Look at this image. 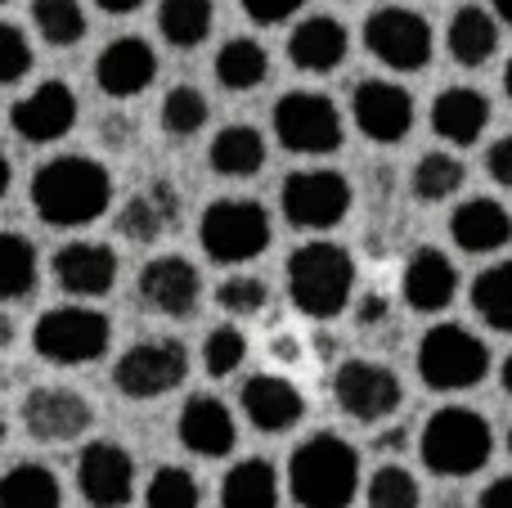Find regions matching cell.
I'll return each mask as SVG.
<instances>
[{"instance_id": "1", "label": "cell", "mask_w": 512, "mask_h": 508, "mask_svg": "<svg viewBox=\"0 0 512 508\" xmlns=\"http://www.w3.org/2000/svg\"><path fill=\"white\" fill-rule=\"evenodd\" d=\"M108 203H113V176L95 158H86V153L50 158L32 176L36 216L45 225H59V230H77V225L99 221L108 212Z\"/></svg>"}, {"instance_id": "2", "label": "cell", "mask_w": 512, "mask_h": 508, "mask_svg": "<svg viewBox=\"0 0 512 508\" xmlns=\"http://www.w3.org/2000/svg\"><path fill=\"white\" fill-rule=\"evenodd\" d=\"M288 491L301 508H351L360 491V455L351 441L319 432L288 459Z\"/></svg>"}, {"instance_id": "3", "label": "cell", "mask_w": 512, "mask_h": 508, "mask_svg": "<svg viewBox=\"0 0 512 508\" xmlns=\"http://www.w3.org/2000/svg\"><path fill=\"white\" fill-rule=\"evenodd\" d=\"M288 293L292 306L310 320H333L351 306L355 261L337 243H301L288 257Z\"/></svg>"}, {"instance_id": "4", "label": "cell", "mask_w": 512, "mask_h": 508, "mask_svg": "<svg viewBox=\"0 0 512 508\" xmlns=\"http://www.w3.org/2000/svg\"><path fill=\"white\" fill-rule=\"evenodd\" d=\"M418 450H423L427 473L472 477L495 455V432H490V423L481 419L477 410H468V405H445V410H436L432 419H427Z\"/></svg>"}, {"instance_id": "5", "label": "cell", "mask_w": 512, "mask_h": 508, "mask_svg": "<svg viewBox=\"0 0 512 508\" xmlns=\"http://www.w3.org/2000/svg\"><path fill=\"white\" fill-rule=\"evenodd\" d=\"M490 374V351L463 324H436L418 342V378L432 392H468Z\"/></svg>"}, {"instance_id": "6", "label": "cell", "mask_w": 512, "mask_h": 508, "mask_svg": "<svg viewBox=\"0 0 512 508\" xmlns=\"http://www.w3.org/2000/svg\"><path fill=\"white\" fill-rule=\"evenodd\" d=\"M198 243L221 266H243V261L261 257L270 248V216L252 198H221L203 212Z\"/></svg>"}, {"instance_id": "7", "label": "cell", "mask_w": 512, "mask_h": 508, "mask_svg": "<svg viewBox=\"0 0 512 508\" xmlns=\"http://www.w3.org/2000/svg\"><path fill=\"white\" fill-rule=\"evenodd\" d=\"M108 338H113L108 315L90 311V306H54L32 329L36 356L50 365H90L108 351Z\"/></svg>"}, {"instance_id": "8", "label": "cell", "mask_w": 512, "mask_h": 508, "mask_svg": "<svg viewBox=\"0 0 512 508\" xmlns=\"http://www.w3.org/2000/svg\"><path fill=\"white\" fill-rule=\"evenodd\" d=\"M274 135L288 153H333L342 144V113L319 90H292L274 104Z\"/></svg>"}, {"instance_id": "9", "label": "cell", "mask_w": 512, "mask_h": 508, "mask_svg": "<svg viewBox=\"0 0 512 508\" xmlns=\"http://www.w3.org/2000/svg\"><path fill=\"white\" fill-rule=\"evenodd\" d=\"M189 374V351L176 338H153V342H135L122 351V360L113 365V383L122 396L131 401H153L167 396L171 387H180Z\"/></svg>"}, {"instance_id": "10", "label": "cell", "mask_w": 512, "mask_h": 508, "mask_svg": "<svg viewBox=\"0 0 512 508\" xmlns=\"http://www.w3.org/2000/svg\"><path fill=\"white\" fill-rule=\"evenodd\" d=\"M364 45L378 63L396 72H418L432 63V23L414 9H400V5H387L378 14H369L364 23Z\"/></svg>"}, {"instance_id": "11", "label": "cell", "mask_w": 512, "mask_h": 508, "mask_svg": "<svg viewBox=\"0 0 512 508\" xmlns=\"http://www.w3.org/2000/svg\"><path fill=\"white\" fill-rule=\"evenodd\" d=\"M279 203L297 230H333L351 212V185L337 171H292Z\"/></svg>"}, {"instance_id": "12", "label": "cell", "mask_w": 512, "mask_h": 508, "mask_svg": "<svg viewBox=\"0 0 512 508\" xmlns=\"http://www.w3.org/2000/svg\"><path fill=\"white\" fill-rule=\"evenodd\" d=\"M333 396H337V405H342V414H351V419H360V423H378L400 410L405 387H400V378L391 374L387 365H378V360H346L333 374Z\"/></svg>"}, {"instance_id": "13", "label": "cell", "mask_w": 512, "mask_h": 508, "mask_svg": "<svg viewBox=\"0 0 512 508\" xmlns=\"http://www.w3.org/2000/svg\"><path fill=\"white\" fill-rule=\"evenodd\" d=\"M77 486L90 508H126L135 495V459L117 441H90L77 459Z\"/></svg>"}, {"instance_id": "14", "label": "cell", "mask_w": 512, "mask_h": 508, "mask_svg": "<svg viewBox=\"0 0 512 508\" xmlns=\"http://www.w3.org/2000/svg\"><path fill=\"white\" fill-rule=\"evenodd\" d=\"M355 126L378 144H396L414 131V95L396 81H360L351 99Z\"/></svg>"}, {"instance_id": "15", "label": "cell", "mask_w": 512, "mask_h": 508, "mask_svg": "<svg viewBox=\"0 0 512 508\" xmlns=\"http://www.w3.org/2000/svg\"><path fill=\"white\" fill-rule=\"evenodd\" d=\"M90 401L81 392H68V387H36L23 401V428L32 432L36 441L54 446V441H77L90 432Z\"/></svg>"}, {"instance_id": "16", "label": "cell", "mask_w": 512, "mask_h": 508, "mask_svg": "<svg viewBox=\"0 0 512 508\" xmlns=\"http://www.w3.org/2000/svg\"><path fill=\"white\" fill-rule=\"evenodd\" d=\"M9 122L23 140L32 144H54L77 126V95L63 81H41L32 95H23L9 108Z\"/></svg>"}, {"instance_id": "17", "label": "cell", "mask_w": 512, "mask_h": 508, "mask_svg": "<svg viewBox=\"0 0 512 508\" xmlns=\"http://www.w3.org/2000/svg\"><path fill=\"white\" fill-rule=\"evenodd\" d=\"M140 297L149 311L158 315H189L203 297V279H198V266L185 257H158L140 270Z\"/></svg>"}, {"instance_id": "18", "label": "cell", "mask_w": 512, "mask_h": 508, "mask_svg": "<svg viewBox=\"0 0 512 508\" xmlns=\"http://www.w3.org/2000/svg\"><path fill=\"white\" fill-rule=\"evenodd\" d=\"M153 77H158V54H153L149 41H140V36H117V41L95 59L99 90L113 99L140 95V90H149Z\"/></svg>"}, {"instance_id": "19", "label": "cell", "mask_w": 512, "mask_h": 508, "mask_svg": "<svg viewBox=\"0 0 512 508\" xmlns=\"http://www.w3.org/2000/svg\"><path fill=\"white\" fill-rule=\"evenodd\" d=\"M54 279L72 297H104L117 284V257L104 243H68L54 252Z\"/></svg>"}, {"instance_id": "20", "label": "cell", "mask_w": 512, "mask_h": 508, "mask_svg": "<svg viewBox=\"0 0 512 508\" xmlns=\"http://www.w3.org/2000/svg\"><path fill=\"white\" fill-rule=\"evenodd\" d=\"M176 225H180V198L167 180H149V185L135 189L122 203V212H117V230L131 243H153L167 230H176Z\"/></svg>"}, {"instance_id": "21", "label": "cell", "mask_w": 512, "mask_h": 508, "mask_svg": "<svg viewBox=\"0 0 512 508\" xmlns=\"http://www.w3.org/2000/svg\"><path fill=\"white\" fill-rule=\"evenodd\" d=\"M180 446L194 450V455L203 459H221L234 450V441H239V428H234V414L225 410L216 396H194V401H185V410H180Z\"/></svg>"}, {"instance_id": "22", "label": "cell", "mask_w": 512, "mask_h": 508, "mask_svg": "<svg viewBox=\"0 0 512 508\" xmlns=\"http://www.w3.org/2000/svg\"><path fill=\"white\" fill-rule=\"evenodd\" d=\"M400 288H405V302L414 306V311L432 315L454 302V293H459V270H454V261L445 257L441 248H418L414 257H409Z\"/></svg>"}, {"instance_id": "23", "label": "cell", "mask_w": 512, "mask_h": 508, "mask_svg": "<svg viewBox=\"0 0 512 508\" xmlns=\"http://www.w3.org/2000/svg\"><path fill=\"white\" fill-rule=\"evenodd\" d=\"M450 239L463 252H499L512 243V216L495 198H468L450 216Z\"/></svg>"}, {"instance_id": "24", "label": "cell", "mask_w": 512, "mask_h": 508, "mask_svg": "<svg viewBox=\"0 0 512 508\" xmlns=\"http://www.w3.org/2000/svg\"><path fill=\"white\" fill-rule=\"evenodd\" d=\"M243 414H248L252 428L261 432H288L292 423L306 414V401L301 392L279 374H256L243 387Z\"/></svg>"}, {"instance_id": "25", "label": "cell", "mask_w": 512, "mask_h": 508, "mask_svg": "<svg viewBox=\"0 0 512 508\" xmlns=\"http://www.w3.org/2000/svg\"><path fill=\"white\" fill-rule=\"evenodd\" d=\"M490 126V99L472 86H450L432 104V131L450 144H477Z\"/></svg>"}, {"instance_id": "26", "label": "cell", "mask_w": 512, "mask_h": 508, "mask_svg": "<svg viewBox=\"0 0 512 508\" xmlns=\"http://www.w3.org/2000/svg\"><path fill=\"white\" fill-rule=\"evenodd\" d=\"M346 45H351L346 27L328 14H315L306 23H297V32L288 41V59L306 72H333L346 59Z\"/></svg>"}, {"instance_id": "27", "label": "cell", "mask_w": 512, "mask_h": 508, "mask_svg": "<svg viewBox=\"0 0 512 508\" xmlns=\"http://www.w3.org/2000/svg\"><path fill=\"white\" fill-rule=\"evenodd\" d=\"M445 45H450V54L463 68H481L499 50V23L481 5H463L445 27Z\"/></svg>"}, {"instance_id": "28", "label": "cell", "mask_w": 512, "mask_h": 508, "mask_svg": "<svg viewBox=\"0 0 512 508\" xmlns=\"http://www.w3.org/2000/svg\"><path fill=\"white\" fill-rule=\"evenodd\" d=\"M207 158H212L216 176H256V171L265 167V140L256 126L234 122L212 140Z\"/></svg>"}, {"instance_id": "29", "label": "cell", "mask_w": 512, "mask_h": 508, "mask_svg": "<svg viewBox=\"0 0 512 508\" xmlns=\"http://www.w3.org/2000/svg\"><path fill=\"white\" fill-rule=\"evenodd\" d=\"M225 508H279V473L265 459H243L225 473L221 486Z\"/></svg>"}, {"instance_id": "30", "label": "cell", "mask_w": 512, "mask_h": 508, "mask_svg": "<svg viewBox=\"0 0 512 508\" xmlns=\"http://www.w3.org/2000/svg\"><path fill=\"white\" fill-rule=\"evenodd\" d=\"M0 508H63L59 477L41 464H14L0 477Z\"/></svg>"}, {"instance_id": "31", "label": "cell", "mask_w": 512, "mask_h": 508, "mask_svg": "<svg viewBox=\"0 0 512 508\" xmlns=\"http://www.w3.org/2000/svg\"><path fill=\"white\" fill-rule=\"evenodd\" d=\"M472 311L495 333H512V261H495L472 279Z\"/></svg>"}, {"instance_id": "32", "label": "cell", "mask_w": 512, "mask_h": 508, "mask_svg": "<svg viewBox=\"0 0 512 508\" xmlns=\"http://www.w3.org/2000/svg\"><path fill=\"white\" fill-rule=\"evenodd\" d=\"M212 0H162L158 9V32L167 36L176 50H194V45L207 41L212 32Z\"/></svg>"}, {"instance_id": "33", "label": "cell", "mask_w": 512, "mask_h": 508, "mask_svg": "<svg viewBox=\"0 0 512 508\" xmlns=\"http://www.w3.org/2000/svg\"><path fill=\"white\" fill-rule=\"evenodd\" d=\"M265 72H270V54L261 50L256 41L248 36H239V41H225L221 54H216V81H221L225 90H256L265 81Z\"/></svg>"}, {"instance_id": "34", "label": "cell", "mask_w": 512, "mask_h": 508, "mask_svg": "<svg viewBox=\"0 0 512 508\" xmlns=\"http://www.w3.org/2000/svg\"><path fill=\"white\" fill-rule=\"evenodd\" d=\"M36 288V248L14 230H0V302H18Z\"/></svg>"}, {"instance_id": "35", "label": "cell", "mask_w": 512, "mask_h": 508, "mask_svg": "<svg viewBox=\"0 0 512 508\" xmlns=\"http://www.w3.org/2000/svg\"><path fill=\"white\" fill-rule=\"evenodd\" d=\"M463 180H468V167H463L454 153H427V158L414 162L409 185H414V198H423V203H441V198L459 194Z\"/></svg>"}, {"instance_id": "36", "label": "cell", "mask_w": 512, "mask_h": 508, "mask_svg": "<svg viewBox=\"0 0 512 508\" xmlns=\"http://www.w3.org/2000/svg\"><path fill=\"white\" fill-rule=\"evenodd\" d=\"M32 23L36 32L45 36L50 45H77L86 36V14H81L77 0H36L32 5Z\"/></svg>"}, {"instance_id": "37", "label": "cell", "mask_w": 512, "mask_h": 508, "mask_svg": "<svg viewBox=\"0 0 512 508\" xmlns=\"http://www.w3.org/2000/svg\"><path fill=\"white\" fill-rule=\"evenodd\" d=\"M203 504V486H198V477L189 473V468H158L149 482V491H144V508H198Z\"/></svg>"}, {"instance_id": "38", "label": "cell", "mask_w": 512, "mask_h": 508, "mask_svg": "<svg viewBox=\"0 0 512 508\" xmlns=\"http://www.w3.org/2000/svg\"><path fill=\"white\" fill-rule=\"evenodd\" d=\"M207 113H212V108H207L203 90L171 86L167 99H162V131L167 135H194V131L207 126Z\"/></svg>"}, {"instance_id": "39", "label": "cell", "mask_w": 512, "mask_h": 508, "mask_svg": "<svg viewBox=\"0 0 512 508\" xmlns=\"http://www.w3.org/2000/svg\"><path fill=\"white\" fill-rule=\"evenodd\" d=\"M423 491H418V477L400 464H382L369 482V508H418Z\"/></svg>"}, {"instance_id": "40", "label": "cell", "mask_w": 512, "mask_h": 508, "mask_svg": "<svg viewBox=\"0 0 512 508\" xmlns=\"http://www.w3.org/2000/svg\"><path fill=\"white\" fill-rule=\"evenodd\" d=\"M248 360V338H243L239 329H212L207 333V342H203V365H207V374L212 378H230L234 369Z\"/></svg>"}, {"instance_id": "41", "label": "cell", "mask_w": 512, "mask_h": 508, "mask_svg": "<svg viewBox=\"0 0 512 508\" xmlns=\"http://www.w3.org/2000/svg\"><path fill=\"white\" fill-rule=\"evenodd\" d=\"M216 302H221L230 315H256L265 302H270V288L252 275H230L221 288H216Z\"/></svg>"}, {"instance_id": "42", "label": "cell", "mask_w": 512, "mask_h": 508, "mask_svg": "<svg viewBox=\"0 0 512 508\" xmlns=\"http://www.w3.org/2000/svg\"><path fill=\"white\" fill-rule=\"evenodd\" d=\"M32 72V45L14 23H0V86H14Z\"/></svg>"}, {"instance_id": "43", "label": "cell", "mask_w": 512, "mask_h": 508, "mask_svg": "<svg viewBox=\"0 0 512 508\" xmlns=\"http://www.w3.org/2000/svg\"><path fill=\"white\" fill-rule=\"evenodd\" d=\"M306 5V0H243V9H248L252 23H283V18H292L297 9Z\"/></svg>"}, {"instance_id": "44", "label": "cell", "mask_w": 512, "mask_h": 508, "mask_svg": "<svg viewBox=\"0 0 512 508\" xmlns=\"http://www.w3.org/2000/svg\"><path fill=\"white\" fill-rule=\"evenodd\" d=\"M486 171L504 189H512V135H499V140L486 149Z\"/></svg>"}, {"instance_id": "45", "label": "cell", "mask_w": 512, "mask_h": 508, "mask_svg": "<svg viewBox=\"0 0 512 508\" xmlns=\"http://www.w3.org/2000/svg\"><path fill=\"white\" fill-rule=\"evenodd\" d=\"M477 508H512V477H495V482L481 491Z\"/></svg>"}, {"instance_id": "46", "label": "cell", "mask_w": 512, "mask_h": 508, "mask_svg": "<svg viewBox=\"0 0 512 508\" xmlns=\"http://www.w3.org/2000/svg\"><path fill=\"white\" fill-rule=\"evenodd\" d=\"M355 315H360V324H373V320H382V315H387V302H382L378 293H364L360 306H355Z\"/></svg>"}, {"instance_id": "47", "label": "cell", "mask_w": 512, "mask_h": 508, "mask_svg": "<svg viewBox=\"0 0 512 508\" xmlns=\"http://www.w3.org/2000/svg\"><path fill=\"white\" fill-rule=\"evenodd\" d=\"M99 9H108V14H131V9H140L144 0H95Z\"/></svg>"}, {"instance_id": "48", "label": "cell", "mask_w": 512, "mask_h": 508, "mask_svg": "<svg viewBox=\"0 0 512 508\" xmlns=\"http://www.w3.org/2000/svg\"><path fill=\"white\" fill-rule=\"evenodd\" d=\"M5 189H9V158L0 153V198H5Z\"/></svg>"}, {"instance_id": "49", "label": "cell", "mask_w": 512, "mask_h": 508, "mask_svg": "<svg viewBox=\"0 0 512 508\" xmlns=\"http://www.w3.org/2000/svg\"><path fill=\"white\" fill-rule=\"evenodd\" d=\"M495 14L504 18V23H512V0H495Z\"/></svg>"}, {"instance_id": "50", "label": "cell", "mask_w": 512, "mask_h": 508, "mask_svg": "<svg viewBox=\"0 0 512 508\" xmlns=\"http://www.w3.org/2000/svg\"><path fill=\"white\" fill-rule=\"evenodd\" d=\"M499 378H504V392H512V356L504 360V369H499Z\"/></svg>"}, {"instance_id": "51", "label": "cell", "mask_w": 512, "mask_h": 508, "mask_svg": "<svg viewBox=\"0 0 512 508\" xmlns=\"http://www.w3.org/2000/svg\"><path fill=\"white\" fill-rule=\"evenodd\" d=\"M5 342H14V324L0 320V347H5Z\"/></svg>"}, {"instance_id": "52", "label": "cell", "mask_w": 512, "mask_h": 508, "mask_svg": "<svg viewBox=\"0 0 512 508\" xmlns=\"http://www.w3.org/2000/svg\"><path fill=\"white\" fill-rule=\"evenodd\" d=\"M504 90H508V99H512V59H508V68H504Z\"/></svg>"}, {"instance_id": "53", "label": "cell", "mask_w": 512, "mask_h": 508, "mask_svg": "<svg viewBox=\"0 0 512 508\" xmlns=\"http://www.w3.org/2000/svg\"><path fill=\"white\" fill-rule=\"evenodd\" d=\"M0 441H5V419H0Z\"/></svg>"}, {"instance_id": "54", "label": "cell", "mask_w": 512, "mask_h": 508, "mask_svg": "<svg viewBox=\"0 0 512 508\" xmlns=\"http://www.w3.org/2000/svg\"><path fill=\"white\" fill-rule=\"evenodd\" d=\"M508 450H512V432H508Z\"/></svg>"}, {"instance_id": "55", "label": "cell", "mask_w": 512, "mask_h": 508, "mask_svg": "<svg viewBox=\"0 0 512 508\" xmlns=\"http://www.w3.org/2000/svg\"><path fill=\"white\" fill-rule=\"evenodd\" d=\"M0 5H5V0H0Z\"/></svg>"}]
</instances>
